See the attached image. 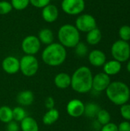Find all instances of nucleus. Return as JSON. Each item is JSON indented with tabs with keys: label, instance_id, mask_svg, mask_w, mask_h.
I'll return each mask as SVG.
<instances>
[{
	"label": "nucleus",
	"instance_id": "1",
	"mask_svg": "<svg viewBox=\"0 0 130 131\" xmlns=\"http://www.w3.org/2000/svg\"><path fill=\"white\" fill-rule=\"evenodd\" d=\"M93 74L90 68L80 66L71 75L70 87L73 91L79 94H87L92 90Z\"/></svg>",
	"mask_w": 130,
	"mask_h": 131
},
{
	"label": "nucleus",
	"instance_id": "2",
	"mask_svg": "<svg viewBox=\"0 0 130 131\" xmlns=\"http://www.w3.org/2000/svg\"><path fill=\"white\" fill-rule=\"evenodd\" d=\"M67 55V48L59 42H53L42 51L41 60L48 66L58 67L64 63Z\"/></svg>",
	"mask_w": 130,
	"mask_h": 131
},
{
	"label": "nucleus",
	"instance_id": "3",
	"mask_svg": "<svg viewBox=\"0 0 130 131\" xmlns=\"http://www.w3.org/2000/svg\"><path fill=\"white\" fill-rule=\"evenodd\" d=\"M106 94L113 104L122 106L129 100L130 89L124 82L114 81L111 82L106 89Z\"/></svg>",
	"mask_w": 130,
	"mask_h": 131
},
{
	"label": "nucleus",
	"instance_id": "4",
	"mask_svg": "<svg viewBox=\"0 0 130 131\" xmlns=\"http://www.w3.org/2000/svg\"><path fill=\"white\" fill-rule=\"evenodd\" d=\"M57 39L65 48H74L80 41V32L74 25L64 24L57 31Z\"/></svg>",
	"mask_w": 130,
	"mask_h": 131
},
{
	"label": "nucleus",
	"instance_id": "5",
	"mask_svg": "<svg viewBox=\"0 0 130 131\" xmlns=\"http://www.w3.org/2000/svg\"><path fill=\"white\" fill-rule=\"evenodd\" d=\"M19 61L20 71L24 76L31 78L38 73L39 69V62L34 55L25 54L21 58Z\"/></svg>",
	"mask_w": 130,
	"mask_h": 131
},
{
	"label": "nucleus",
	"instance_id": "6",
	"mask_svg": "<svg viewBox=\"0 0 130 131\" xmlns=\"http://www.w3.org/2000/svg\"><path fill=\"white\" fill-rule=\"evenodd\" d=\"M111 54L114 60L122 63L128 61L130 58V45L127 41L118 40L111 47Z\"/></svg>",
	"mask_w": 130,
	"mask_h": 131
},
{
	"label": "nucleus",
	"instance_id": "7",
	"mask_svg": "<svg viewBox=\"0 0 130 131\" xmlns=\"http://www.w3.org/2000/svg\"><path fill=\"white\" fill-rule=\"evenodd\" d=\"M61 9L64 13L70 15H79L85 9V0H62Z\"/></svg>",
	"mask_w": 130,
	"mask_h": 131
},
{
	"label": "nucleus",
	"instance_id": "8",
	"mask_svg": "<svg viewBox=\"0 0 130 131\" xmlns=\"http://www.w3.org/2000/svg\"><path fill=\"white\" fill-rule=\"evenodd\" d=\"M41 43L36 35H30L25 37L21 41V48L25 54L35 55L41 49Z\"/></svg>",
	"mask_w": 130,
	"mask_h": 131
},
{
	"label": "nucleus",
	"instance_id": "9",
	"mask_svg": "<svg viewBox=\"0 0 130 131\" xmlns=\"http://www.w3.org/2000/svg\"><path fill=\"white\" fill-rule=\"evenodd\" d=\"M75 27L80 32L87 33L97 28L96 18L90 14H80L75 20Z\"/></svg>",
	"mask_w": 130,
	"mask_h": 131
},
{
	"label": "nucleus",
	"instance_id": "10",
	"mask_svg": "<svg viewBox=\"0 0 130 131\" xmlns=\"http://www.w3.org/2000/svg\"><path fill=\"white\" fill-rule=\"evenodd\" d=\"M85 104L80 99H72L68 101L66 106V111L67 114L74 118H78L84 114Z\"/></svg>",
	"mask_w": 130,
	"mask_h": 131
},
{
	"label": "nucleus",
	"instance_id": "11",
	"mask_svg": "<svg viewBox=\"0 0 130 131\" xmlns=\"http://www.w3.org/2000/svg\"><path fill=\"white\" fill-rule=\"evenodd\" d=\"M111 81L109 75H107L104 72L98 73L93 77L92 90L97 93H100L106 91Z\"/></svg>",
	"mask_w": 130,
	"mask_h": 131
},
{
	"label": "nucleus",
	"instance_id": "12",
	"mask_svg": "<svg viewBox=\"0 0 130 131\" xmlns=\"http://www.w3.org/2000/svg\"><path fill=\"white\" fill-rule=\"evenodd\" d=\"M2 70L8 74H15L20 71L19 59L15 56L9 55L5 57L2 62Z\"/></svg>",
	"mask_w": 130,
	"mask_h": 131
},
{
	"label": "nucleus",
	"instance_id": "13",
	"mask_svg": "<svg viewBox=\"0 0 130 131\" xmlns=\"http://www.w3.org/2000/svg\"><path fill=\"white\" fill-rule=\"evenodd\" d=\"M59 16L58 8L54 4H49L41 9V18L47 23L56 21Z\"/></svg>",
	"mask_w": 130,
	"mask_h": 131
},
{
	"label": "nucleus",
	"instance_id": "14",
	"mask_svg": "<svg viewBox=\"0 0 130 131\" xmlns=\"http://www.w3.org/2000/svg\"><path fill=\"white\" fill-rule=\"evenodd\" d=\"M88 60L91 65L94 67H102L107 61V56L101 50L94 49L88 54Z\"/></svg>",
	"mask_w": 130,
	"mask_h": 131
},
{
	"label": "nucleus",
	"instance_id": "15",
	"mask_svg": "<svg viewBox=\"0 0 130 131\" xmlns=\"http://www.w3.org/2000/svg\"><path fill=\"white\" fill-rule=\"evenodd\" d=\"M16 101L21 107L31 106L34 101V93L29 90L21 91L17 94Z\"/></svg>",
	"mask_w": 130,
	"mask_h": 131
},
{
	"label": "nucleus",
	"instance_id": "16",
	"mask_svg": "<svg viewBox=\"0 0 130 131\" xmlns=\"http://www.w3.org/2000/svg\"><path fill=\"white\" fill-rule=\"evenodd\" d=\"M54 85L61 90L67 89L70 87L71 84V75L65 72H61L55 75L54 78Z\"/></svg>",
	"mask_w": 130,
	"mask_h": 131
},
{
	"label": "nucleus",
	"instance_id": "17",
	"mask_svg": "<svg viewBox=\"0 0 130 131\" xmlns=\"http://www.w3.org/2000/svg\"><path fill=\"white\" fill-rule=\"evenodd\" d=\"M37 37L38 38L41 45H48L53 43L54 40V32L51 28H44L41 29Z\"/></svg>",
	"mask_w": 130,
	"mask_h": 131
},
{
	"label": "nucleus",
	"instance_id": "18",
	"mask_svg": "<svg viewBox=\"0 0 130 131\" xmlns=\"http://www.w3.org/2000/svg\"><path fill=\"white\" fill-rule=\"evenodd\" d=\"M103 72L109 76L117 74L122 68V64L120 62L116 60H111L109 61H106L103 64Z\"/></svg>",
	"mask_w": 130,
	"mask_h": 131
},
{
	"label": "nucleus",
	"instance_id": "19",
	"mask_svg": "<svg viewBox=\"0 0 130 131\" xmlns=\"http://www.w3.org/2000/svg\"><path fill=\"white\" fill-rule=\"evenodd\" d=\"M20 130L21 131H39V125L34 118L27 116L20 122Z\"/></svg>",
	"mask_w": 130,
	"mask_h": 131
},
{
	"label": "nucleus",
	"instance_id": "20",
	"mask_svg": "<svg viewBox=\"0 0 130 131\" xmlns=\"http://www.w3.org/2000/svg\"><path fill=\"white\" fill-rule=\"evenodd\" d=\"M60 117V113L56 108L48 110L42 117V122L46 126H51L56 123Z\"/></svg>",
	"mask_w": 130,
	"mask_h": 131
},
{
	"label": "nucleus",
	"instance_id": "21",
	"mask_svg": "<svg viewBox=\"0 0 130 131\" xmlns=\"http://www.w3.org/2000/svg\"><path fill=\"white\" fill-rule=\"evenodd\" d=\"M101 39H102V33L98 28H95L87 33L86 41L87 43L90 45H98L100 42Z\"/></svg>",
	"mask_w": 130,
	"mask_h": 131
},
{
	"label": "nucleus",
	"instance_id": "22",
	"mask_svg": "<svg viewBox=\"0 0 130 131\" xmlns=\"http://www.w3.org/2000/svg\"><path fill=\"white\" fill-rule=\"evenodd\" d=\"M13 121L12 109L6 105L0 107V121L4 124H8Z\"/></svg>",
	"mask_w": 130,
	"mask_h": 131
},
{
	"label": "nucleus",
	"instance_id": "23",
	"mask_svg": "<svg viewBox=\"0 0 130 131\" xmlns=\"http://www.w3.org/2000/svg\"><path fill=\"white\" fill-rule=\"evenodd\" d=\"M100 110V107L97 104L93 103V102L87 103V104H85L84 115H85L88 118H94L97 117Z\"/></svg>",
	"mask_w": 130,
	"mask_h": 131
},
{
	"label": "nucleus",
	"instance_id": "24",
	"mask_svg": "<svg viewBox=\"0 0 130 131\" xmlns=\"http://www.w3.org/2000/svg\"><path fill=\"white\" fill-rule=\"evenodd\" d=\"M12 113H13V120L18 123H20L23 119H25L28 116L25 108L21 106H17L14 107L12 109Z\"/></svg>",
	"mask_w": 130,
	"mask_h": 131
},
{
	"label": "nucleus",
	"instance_id": "25",
	"mask_svg": "<svg viewBox=\"0 0 130 131\" xmlns=\"http://www.w3.org/2000/svg\"><path fill=\"white\" fill-rule=\"evenodd\" d=\"M96 117H97V121L102 126L107 124L108 123L110 122V120H111V116H110L109 111H107V110H104V109H100Z\"/></svg>",
	"mask_w": 130,
	"mask_h": 131
},
{
	"label": "nucleus",
	"instance_id": "26",
	"mask_svg": "<svg viewBox=\"0 0 130 131\" xmlns=\"http://www.w3.org/2000/svg\"><path fill=\"white\" fill-rule=\"evenodd\" d=\"M74 48L76 55L79 58H84L88 54V47L83 41H80Z\"/></svg>",
	"mask_w": 130,
	"mask_h": 131
},
{
	"label": "nucleus",
	"instance_id": "27",
	"mask_svg": "<svg viewBox=\"0 0 130 131\" xmlns=\"http://www.w3.org/2000/svg\"><path fill=\"white\" fill-rule=\"evenodd\" d=\"M10 2L13 9H15L17 11L25 10L30 5L29 0H11Z\"/></svg>",
	"mask_w": 130,
	"mask_h": 131
},
{
	"label": "nucleus",
	"instance_id": "28",
	"mask_svg": "<svg viewBox=\"0 0 130 131\" xmlns=\"http://www.w3.org/2000/svg\"><path fill=\"white\" fill-rule=\"evenodd\" d=\"M13 8L10 2L6 0L0 1V15H5L9 14L12 11Z\"/></svg>",
	"mask_w": 130,
	"mask_h": 131
},
{
	"label": "nucleus",
	"instance_id": "29",
	"mask_svg": "<svg viewBox=\"0 0 130 131\" xmlns=\"http://www.w3.org/2000/svg\"><path fill=\"white\" fill-rule=\"evenodd\" d=\"M119 35L120 37V40L128 41L130 40V26L129 25H123L119 30Z\"/></svg>",
	"mask_w": 130,
	"mask_h": 131
},
{
	"label": "nucleus",
	"instance_id": "30",
	"mask_svg": "<svg viewBox=\"0 0 130 131\" xmlns=\"http://www.w3.org/2000/svg\"><path fill=\"white\" fill-rule=\"evenodd\" d=\"M120 114L123 118H124L126 121H130V104H125L120 107Z\"/></svg>",
	"mask_w": 130,
	"mask_h": 131
},
{
	"label": "nucleus",
	"instance_id": "31",
	"mask_svg": "<svg viewBox=\"0 0 130 131\" xmlns=\"http://www.w3.org/2000/svg\"><path fill=\"white\" fill-rule=\"evenodd\" d=\"M30 5L36 8H43L51 3V0H29Z\"/></svg>",
	"mask_w": 130,
	"mask_h": 131
},
{
	"label": "nucleus",
	"instance_id": "32",
	"mask_svg": "<svg viewBox=\"0 0 130 131\" xmlns=\"http://www.w3.org/2000/svg\"><path fill=\"white\" fill-rule=\"evenodd\" d=\"M6 131H19L20 124L15 121H11L9 123L6 124Z\"/></svg>",
	"mask_w": 130,
	"mask_h": 131
},
{
	"label": "nucleus",
	"instance_id": "33",
	"mask_svg": "<svg viewBox=\"0 0 130 131\" xmlns=\"http://www.w3.org/2000/svg\"><path fill=\"white\" fill-rule=\"evenodd\" d=\"M100 131H118V126L114 123H108L102 126Z\"/></svg>",
	"mask_w": 130,
	"mask_h": 131
},
{
	"label": "nucleus",
	"instance_id": "34",
	"mask_svg": "<svg viewBox=\"0 0 130 131\" xmlns=\"http://www.w3.org/2000/svg\"><path fill=\"white\" fill-rule=\"evenodd\" d=\"M44 106L48 110H51L53 108H55V101L54 99L52 97H48L45 100H44Z\"/></svg>",
	"mask_w": 130,
	"mask_h": 131
},
{
	"label": "nucleus",
	"instance_id": "35",
	"mask_svg": "<svg viewBox=\"0 0 130 131\" xmlns=\"http://www.w3.org/2000/svg\"><path fill=\"white\" fill-rule=\"evenodd\" d=\"M118 126V131H130V123L127 121L121 122Z\"/></svg>",
	"mask_w": 130,
	"mask_h": 131
},
{
	"label": "nucleus",
	"instance_id": "36",
	"mask_svg": "<svg viewBox=\"0 0 130 131\" xmlns=\"http://www.w3.org/2000/svg\"><path fill=\"white\" fill-rule=\"evenodd\" d=\"M93 128L94 129H96V130H99V129H101V127H102V125L97 121H94L93 122Z\"/></svg>",
	"mask_w": 130,
	"mask_h": 131
},
{
	"label": "nucleus",
	"instance_id": "37",
	"mask_svg": "<svg viewBox=\"0 0 130 131\" xmlns=\"http://www.w3.org/2000/svg\"><path fill=\"white\" fill-rule=\"evenodd\" d=\"M126 68H127V71L130 73V60L129 61V62L127 63V65H126Z\"/></svg>",
	"mask_w": 130,
	"mask_h": 131
}]
</instances>
